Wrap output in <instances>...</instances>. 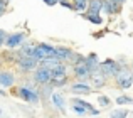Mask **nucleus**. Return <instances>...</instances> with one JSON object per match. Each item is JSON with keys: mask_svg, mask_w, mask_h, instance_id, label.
<instances>
[{"mask_svg": "<svg viewBox=\"0 0 133 118\" xmlns=\"http://www.w3.org/2000/svg\"><path fill=\"white\" fill-rule=\"evenodd\" d=\"M71 91L78 93V95H88V93H91L93 89H91V86L86 81H74L71 84Z\"/></svg>", "mask_w": 133, "mask_h": 118, "instance_id": "f8f14e48", "label": "nucleus"}, {"mask_svg": "<svg viewBox=\"0 0 133 118\" xmlns=\"http://www.w3.org/2000/svg\"><path fill=\"white\" fill-rule=\"evenodd\" d=\"M9 3H10V0H0V17L7 14V10H9Z\"/></svg>", "mask_w": 133, "mask_h": 118, "instance_id": "393cba45", "label": "nucleus"}, {"mask_svg": "<svg viewBox=\"0 0 133 118\" xmlns=\"http://www.w3.org/2000/svg\"><path fill=\"white\" fill-rule=\"evenodd\" d=\"M115 83H116V86L120 89H128L133 86V71L128 66H125V68L120 69V73L116 74V78H115Z\"/></svg>", "mask_w": 133, "mask_h": 118, "instance_id": "7ed1b4c3", "label": "nucleus"}, {"mask_svg": "<svg viewBox=\"0 0 133 118\" xmlns=\"http://www.w3.org/2000/svg\"><path fill=\"white\" fill-rule=\"evenodd\" d=\"M68 71H69V66L68 64H57L51 69V79L52 78H59V76H68Z\"/></svg>", "mask_w": 133, "mask_h": 118, "instance_id": "dca6fc26", "label": "nucleus"}, {"mask_svg": "<svg viewBox=\"0 0 133 118\" xmlns=\"http://www.w3.org/2000/svg\"><path fill=\"white\" fill-rule=\"evenodd\" d=\"M72 112L74 113H78V115H86V110L83 108V106H79V105H74V103H72Z\"/></svg>", "mask_w": 133, "mask_h": 118, "instance_id": "a878e982", "label": "nucleus"}, {"mask_svg": "<svg viewBox=\"0 0 133 118\" xmlns=\"http://www.w3.org/2000/svg\"><path fill=\"white\" fill-rule=\"evenodd\" d=\"M98 103H99V106H110V103H111V100L108 98V96H104V95H99L98 96Z\"/></svg>", "mask_w": 133, "mask_h": 118, "instance_id": "b1692460", "label": "nucleus"}, {"mask_svg": "<svg viewBox=\"0 0 133 118\" xmlns=\"http://www.w3.org/2000/svg\"><path fill=\"white\" fill-rule=\"evenodd\" d=\"M14 84H15V74H14V71L2 69L0 71V89L5 91V88H12Z\"/></svg>", "mask_w": 133, "mask_h": 118, "instance_id": "6e6552de", "label": "nucleus"}, {"mask_svg": "<svg viewBox=\"0 0 133 118\" xmlns=\"http://www.w3.org/2000/svg\"><path fill=\"white\" fill-rule=\"evenodd\" d=\"M37 47L45 54V57H54V46H51V44H47V42H39Z\"/></svg>", "mask_w": 133, "mask_h": 118, "instance_id": "6ab92c4d", "label": "nucleus"}, {"mask_svg": "<svg viewBox=\"0 0 133 118\" xmlns=\"http://www.w3.org/2000/svg\"><path fill=\"white\" fill-rule=\"evenodd\" d=\"M106 81H108V79L104 78L99 71H94V73H91V76H89V79H88V84L91 86V89L94 91V89L104 88V86H106Z\"/></svg>", "mask_w": 133, "mask_h": 118, "instance_id": "1a4fd4ad", "label": "nucleus"}, {"mask_svg": "<svg viewBox=\"0 0 133 118\" xmlns=\"http://www.w3.org/2000/svg\"><path fill=\"white\" fill-rule=\"evenodd\" d=\"M42 2L45 3V5H49V7H52V5H56V3H57V0H42Z\"/></svg>", "mask_w": 133, "mask_h": 118, "instance_id": "c85d7f7f", "label": "nucleus"}, {"mask_svg": "<svg viewBox=\"0 0 133 118\" xmlns=\"http://www.w3.org/2000/svg\"><path fill=\"white\" fill-rule=\"evenodd\" d=\"M0 96H5V91H3V89H0Z\"/></svg>", "mask_w": 133, "mask_h": 118, "instance_id": "7c9ffc66", "label": "nucleus"}, {"mask_svg": "<svg viewBox=\"0 0 133 118\" xmlns=\"http://www.w3.org/2000/svg\"><path fill=\"white\" fill-rule=\"evenodd\" d=\"M59 5H61V7H66V9L71 10V0H64V2H59Z\"/></svg>", "mask_w": 133, "mask_h": 118, "instance_id": "cd10ccee", "label": "nucleus"}, {"mask_svg": "<svg viewBox=\"0 0 133 118\" xmlns=\"http://www.w3.org/2000/svg\"><path fill=\"white\" fill-rule=\"evenodd\" d=\"M15 64H17V68H19L22 73H32L34 69H37V66H39L34 59H30V57H20Z\"/></svg>", "mask_w": 133, "mask_h": 118, "instance_id": "9d476101", "label": "nucleus"}, {"mask_svg": "<svg viewBox=\"0 0 133 118\" xmlns=\"http://www.w3.org/2000/svg\"><path fill=\"white\" fill-rule=\"evenodd\" d=\"M74 56V51L69 49V47H64V46H54V57L57 59L59 62L62 64H68L71 61V57Z\"/></svg>", "mask_w": 133, "mask_h": 118, "instance_id": "423d86ee", "label": "nucleus"}, {"mask_svg": "<svg viewBox=\"0 0 133 118\" xmlns=\"http://www.w3.org/2000/svg\"><path fill=\"white\" fill-rule=\"evenodd\" d=\"M5 37H7V32L3 29H0V47L3 46V42H5Z\"/></svg>", "mask_w": 133, "mask_h": 118, "instance_id": "bb28decb", "label": "nucleus"}, {"mask_svg": "<svg viewBox=\"0 0 133 118\" xmlns=\"http://www.w3.org/2000/svg\"><path fill=\"white\" fill-rule=\"evenodd\" d=\"M68 81H69V76H59V78H52L49 84H51V86H57V88H62V86L68 84Z\"/></svg>", "mask_w": 133, "mask_h": 118, "instance_id": "aec40b11", "label": "nucleus"}, {"mask_svg": "<svg viewBox=\"0 0 133 118\" xmlns=\"http://www.w3.org/2000/svg\"><path fill=\"white\" fill-rule=\"evenodd\" d=\"M128 116V110H113L110 113V118H127Z\"/></svg>", "mask_w": 133, "mask_h": 118, "instance_id": "5701e85b", "label": "nucleus"}, {"mask_svg": "<svg viewBox=\"0 0 133 118\" xmlns=\"http://www.w3.org/2000/svg\"><path fill=\"white\" fill-rule=\"evenodd\" d=\"M24 42H27V34L25 32H12V34H7L3 46L10 51H15V49H19Z\"/></svg>", "mask_w": 133, "mask_h": 118, "instance_id": "20e7f679", "label": "nucleus"}, {"mask_svg": "<svg viewBox=\"0 0 133 118\" xmlns=\"http://www.w3.org/2000/svg\"><path fill=\"white\" fill-rule=\"evenodd\" d=\"M51 100H52V105H54L59 112H62V113L66 112V100L61 93H51Z\"/></svg>", "mask_w": 133, "mask_h": 118, "instance_id": "4468645a", "label": "nucleus"}, {"mask_svg": "<svg viewBox=\"0 0 133 118\" xmlns=\"http://www.w3.org/2000/svg\"><path fill=\"white\" fill-rule=\"evenodd\" d=\"M89 14H98L103 12V0H88V10Z\"/></svg>", "mask_w": 133, "mask_h": 118, "instance_id": "f3484780", "label": "nucleus"}, {"mask_svg": "<svg viewBox=\"0 0 133 118\" xmlns=\"http://www.w3.org/2000/svg\"><path fill=\"white\" fill-rule=\"evenodd\" d=\"M103 10H104L106 15L113 17V15H118L121 12V5L113 2V0H103Z\"/></svg>", "mask_w": 133, "mask_h": 118, "instance_id": "9b49d317", "label": "nucleus"}, {"mask_svg": "<svg viewBox=\"0 0 133 118\" xmlns=\"http://www.w3.org/2000/svg\"><path fill=\"white\" fill-rule=\"evenodd\" d=\"M32 79L36 84L39 86H45L51 83V69L42 68V66H37V69L32 71Z\"/></svg>", "mask_w": 133, "mask_h": 118, "instance_id": "39448f33", "label": "nucleus"}, {"mask_svg": "<svg viewBox=\"0 0 133 118\" xmlns=\"http://www.w3.org/2000/svg\"><path fill=\"white\" fill-rule=\"evenodd\" d=\"M83 19L88 20V22H91V24H94V25H101V24H103V17L98 15V14H89V12H86V14H83Z\"/></svg>", "mask_w": 133, "mask_h": 118, "instance_id": "a211bd4d", "label": "nucleus"}, {"mask_svg": "<svg viewBox=\"0 0 133 118\" xmlns=\"http://www.w3.org/2000/svg\"><path fill=\"white\" fill-rule=\"evenodd\" d=\"M0 113H2V110H0Z\"/></svg>", "mask_w": 133, "mask_h": 118, "instance_id": "2f4dec72", "label": "nucleus"}, {"mask_svg": "<svg viewBox=\"0 0 133 118\" xmlns=\"http://www.w3.org/2000/svg\"><path fill=\"white\" fill-rule=\"evenodd\" d=\"M115 103H116L118 106H123V105H133V98H131V96H127V95H121V96H116Z\"/></svg>", "mask_w": 133, "mask_h": 118, "instance_id": "4be33fe9", "label": "nucleus"}, {"mask_svg": "<svg viewBox=\"0 0 133 118\" xmlns=\"http://www.w3.org/2000/svg\"><path fill=\"white\" fill-rule=\"evenodd\" d=\"M84 64L91 69V73L98 71V68H99V57H98V54L91 53V54H88V56H84Z\"/></svg>", "mask_w": 133, "mask_h": 118, "instance_id": "ddd939ff", "label": "nucleus"}, {"mask_svg": "<svg viewBox=\"0 0 133 118\" xmlns=\"http://www.w3.org/2000/svg\"><path fill=\"white\" fill-rule=\"evenodd\" d=\"M120 69H121V66L118 64V61H115V59H104V61H99L98 71L106 79H115L116 74L120 73Z\"/></svg>", "mask_w": 133, "mask_h": 118, "instance_id": "f257e3e1", "label": "nucleus"}, {"mask_svg": "<svg viewBox=\"0 0 133 118\" xmlns=\"http://www.w3.org/2000/svg\"><path fill=\"white\" fill-rule=\"evenodd\" d=\"M71 10L78 12L79 15L86 14V10H88V0H71Z\"/></svg>", "mask_w": 133, "mask_h": 118, "instance_id": "2eb2a0df", "label": "nucleus"}, {"mask_svg": "<svg viewBox=\"0 0 133 118\" xmlns=\"http://www.w3.org/2000/svg\"><path fill=\"white\" fill-rule=\"evenodd\" d=\"M72 74H74L76 81H86L88 83L89 76H91V69L83 62V64H76L72 66Z\"/></svg>", "mask_w": 133, "mask_h": 118, "instance_id": "0eeeda50", "label": "nucleus"}, {"mask_svg": "<svg viewBox=\"0 0 133 118\" xmlns=\"http://www.w3.org/2000/svg\"><path fill=\"white\" fill-rule=\"evenodd\" d=\"M71 103H74V105H79V106H83V108L86 110V112H93L94 110V106L91 105V103H88V101H84V100H81V98H72L71 100Z\"/></svg>", "mask_w": 133, "mask_h": 118, "instance_id": "412c9836", "label": "nucleus"}, {"mask_svg": "<svg viewBox=\"0 0 133 118\" xmlns=\"http://www.w3.org/2000/svg\"><path fill=\"white\" fill-rule=\"evenodd\" d=\"M113 2H116V3H120V5H123V3L127 2V0H113Z\"/></svg>", "mask_w": 133, "mask_h": 118, "instance_id": "c756f323", "label": "nucleus"}, {"mask_svg": "<svg viewBox=\"0 0 133 118\" xmlns=\"http://www.w3.org/2000/svg\"><path fill=\"white\" fill-rule=\"evenodd\" d=\"M14 93H15V95L19 96L20 100H24V101H27V103H39V101H41L39 89L27 88V86H24V84L17 86V88L14 89Z\"/></svg>", "mask_w": 133, "mask_h": 118, "instance_id": "f03ea898", "label": "nucleus"}]
</instances>
